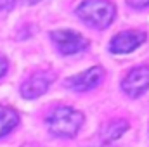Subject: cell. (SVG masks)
I'll use <instances>...</instances> for the list:
<instances>
[{"instance_id":"obj_11","label":"cell","mask_w":149,"mask_h":147,"mask_svg":"<svg viewBox=\"0 0 149 147\" xmlns=\"http://www.w3.org/2000/svg\"><path fill=\"white\" fill-rule=\"evenodd\" d=\"M16 3V0H0V10H9L12 9Z\"/></svg>"},{"instance_id":"obj_12","label":"cell","mask_w":149,"mask_h":147,"mask_svg":"<svg viewBox=\"0 0 149 147\" xmlns=\"http://www.w3.org/2000/svg\"><path fill=\"white\" fill-rule=\"evenodd\" d=\"M5 71H7V61L3 57H0V78L5 74Z\"/></svg>"},{"instance_id":"obj_2","label":"cell","mask_w":149,"mask_h":147,"mask_svg":"<svg viewBox=\"0 0 149 147\" xmlns=\"http://www.w3.org/2000/svg\"><path fill=\"white\" fill-rule=\"evenodd\" d=\"M83 125V114L73 107H57L49 118L47 126L57 137H74Z\"/></svg>"},{"instance_id":"obj_3","label":"cell","mask_w":149,"mask_h":147,"mask_svg":"<svg viewBox=\"0 0 149 147\" xmlns=\"http://www.w3.org/2000/svg\"><path fill=\"white\" fill-rule=\"evenodd\" d=\"M52 42L56 43V47L70 55V54H76V52H81L88 47V40L85 37H81L80 33H74L70 30H63V31H52Z\"/></svg>"},{"instance_id":"obj_13","label":"cell","mask_w":149,"mask_h":147,"mask_svg":"<svg viewBox=\"0 0 149 147\" xmlns=\"http://www.w3.org/2000/svg\"><path fill=\"white\" fill-rule=\"evenodd\" d=\"M24 3H28V5H31V3H35V2H38V0H23Z\"/></svg>"},{"instance_id":"obj_6","label":"cell","mask_w":149,"mask_h":147,"mask_svg":"<svg viewBox=\"0 0 149 147\" xmlns=\"http://www.w3.org/2000/svg\"><path fill=\"white\" fill-rule=\"evenodd\" d=\"M54 78L52 73H35L21 85V95L24 99H37L49 90Z\"/></svg>"},{"instance_id":"obj_4","label":"cell","mask_w":149,"mask_h":147,"mask_svg":"<svg viewBox=\"0 0 149 147\" xmlns=\"http://www.w3.org/2000/svg\"><path fill=\"white\" fill-rule=\"evenodd\" d=\"M121 88L130 97H139L149 88V66H139L132 69L121 81Z\"/></svg>"},{"instance_id":"obj_9","label":"cell","mask_w":149,"mask_h":147,"mask_svg":"<svg viewBox=\"0 0 149 147\" xmlns=\"http://www.w3.org/2000/svg\"><path fill=\"white\" fill-rule=\"evenodd\" d=\"M19 123V114L7 106H0V137L9 133Z\"/></svg>"},{"instance_id":"obj_8","label":"cell","mask_w":149,"mask_h":147,"mask_svg":"<svg viewBox=\"0 0 149 147\" xmlns=\"http://www.w3.org/2000/svg\"><path fill=\"white\" fill-rule=\"evenodd\" d=\"M127 128H128V123L125 119H114L101 130V140L104 144H111L127 132Z\"/></svg>"},{"instance_id":"obj_7","label":"cell","mask_w":149,"mask_h":147,"mask_svg":"<svg viewBox=\"0 0 149 147\" xmlns=\"http://www.w3.org/2000/svg\"><path fill=\"white\" fill-rule=\"evenodd\" d=\"M102 68L95 66V68H90L88 71L81 74H76V76H71L64 81V85L71 90H76V92H85V90H90L94 87H97L101 81H102Z\"/></svg>"},{"instance_id":"obj_5","label":"cell","mask_w":149,"mask_h":147,"mask_svg":"<svg viewBox=\"0 0 149 147\" xmlns=\"http://www.w3.org/2000/svg\"><path fill=\"white\" fill-rule=\"evenodd\" d=\"M146 42V35L142 31H121L116 37H113L109 43V50L113 54H128L135 50L141 43Z\"/></svg>"},{"instance_id":"obj_10","label":"cell","mask_w":149,"mask_h":147,"mask_svg":"<svg viewBox=\"0 0 149 147\" xmlns=\"http://www.w3.org/2000/svg\"><path fill=\"white\" fill-rule=\"evenodd\" d=\"M127 3L134 9H142V7H149V0H127Z\"/></svg>"},{"instance_id":"obj_1","label":"cell","mask_w":149,"mask_h":147,"mask_svg":"<svg viewBox=\"0 0 149 147\" xmlns=\"http://www.w3.org/2000/svg\"><path fill=\"white\" fill-rule=\"evenodd\" d=\"M76 14L87 24L102 30L113 23L116 9L109 0H83L76 9Z\"/></svg>"},{"instance_id":"obj_14","label":"cell","mask_w":149,"mask_h":147,"mask_svg":"<svg viewBox=\"0 0 149 147\" xmlns=\"http://www.w3.org/2000/svg\"><path fill=\"white\" fill-rule=\"evenodd\" d=\"M23 147H38V146H35V144H26V146H23Z\"/></svg>"}]
</instances>
